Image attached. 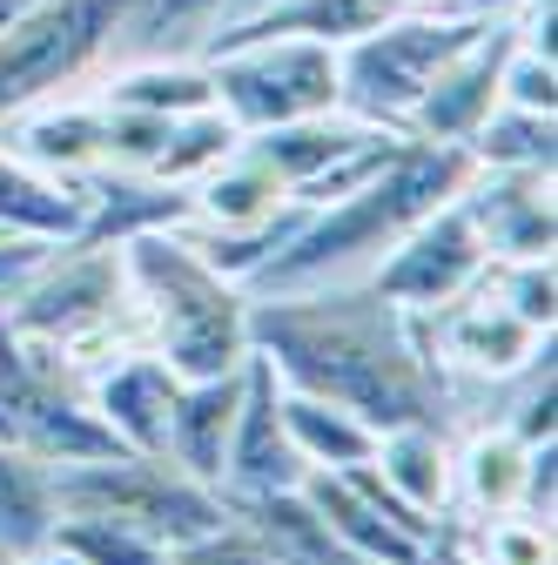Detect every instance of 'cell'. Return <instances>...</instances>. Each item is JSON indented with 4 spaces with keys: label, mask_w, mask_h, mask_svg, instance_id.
Returning <instances> with one entry per match:
<instances>
[{
    "label": "cell",
    "mask_w": 558,
    "mask_h": 565,
    "mask_svg": "<svg viewBox=\"0 0 558 565\" xmlns=\"http://www.w3.org/2000/svg\"><path fill=\"white\" fill-rule=\"evenodd\" d=\"M249 350L276 371L283 391L330 397L343 411H357L371 431L451 417L444 371L431 364V343L417 330V317L384 303L371 282L249 297Z\"/></svg>",
    "instance_id": "obj_1"
},
{
    "label": "cell",
    "mask_w": 558,
    "mask_h": 565,
    "mask_svg": "<svg viewBox=\"0 0 558 565\" xmlns=\"http://www.w3.org/2000/svg\"><path fill=\"white\" fill-rule=\"evenodd\" d=\"M471 175V156L458 141H410L404 149L351 182L330 202H310L303 230L276 249L256 276H249V297H297V290H330V282H364L417 223L444 209Z\"/></svg>",
    "instance_id": "obj_2"
},
{
    "label": "cell",
    "mask_w": 558,
    "mask_h": 565,
    "mask_svg": "<svg viewBox=\"0 0 558 565\" xmlns=\"http://www.w3.org/2000/svg\"><path fill=\"white\" fill-rule=\"evenodd\" d=\"M0 317L21 337L47 343L61 364H75L82 377L108 371L128 350H149L142 317L128 297V263L121 243L95 236H61L47 243L41 263H28L8 290H0Z\"/></svg>",
    "instance_id": "obj_3"
},
{
    "label": "cell",
    "mask_w": 558,
    "mask_h": 565,
    "mask_svg": "<svg viewBox=\"0 0 558 565\" xmlns=\"http://www.w3.org/2000/svg\"><path fill=\"white\" fill-rule=\"evenodd\" d=\"M128 297L142 317L149 350L175 377H223L249 358V290L236 276L208 269L182 230H142L121 243Z\"/></svg>",
    "instance_id": "obj_4"
},
{
    "label": "cell",
    "mask_w": 558,
    "mask_h": 565,
    "mask_svg": "<svg viewBox=\"0 0 558 565\" xmlns=\"http://www.w3.org/2000/svg\"><path fill=\"white\" fill-rule=\"evenodd\" d=\"M135 0H47L28 21L0 28V128L95 88L121 61Z\"/></svg>",
    "instance_id": "obj_5"
},
{
    "label": "cell",
    "mask_w": 558,
    "mask_h": 565,
    "mask_svg": "<svg viewBox=\"0 0 558 565\" xmlns=\"http://www.w3.org/2000/svg\"><path fill=\"white\" fill-rule=\"evenodd\" d=\"M484 28V14H458V8H397L377 28L351 34L336 47V108L357 115L371 128L404 135L417 95L431 88V75Z\"/></svg>",
    "instance_id": "obj_6"
},
{
    "label": "cell",
    "mask_w": 558,
    "mask_h": 565,
    "mask_svg": "<svg viewBox=\"0 0 558 565\" xmlns=\"http://www.w3.org/2000/svg\"><path fill=\"white\" fill-rule=\"evenodd\" d=\"M54 499H61V519H108L155 545H182L229 519L223 491L189 478L162 451H108L82 465H54Z\"/></svg>",
    "instance_id": "obj_7"
},
{
    "label": "cell",
    "mask_w": 558,
    "mask_h": 565,
    "mask_svg": "<svg viewBox=\"0 0 558 565\" xmlns=\"http://www.w3.org/2000/svg\"><path fill=\"white\" fill-rule=\"evenodd\" d=\"M0 438L34 451L41 465H82L121 451L88 404V377L61 364L47 343L21 337L8 317H0Z\"/></svg>",
    "instance_id": "obj_8"
},
{
    "label": "cell",
    "mask_w": 558,
    "mask_h": 565,
    "mask_svg": "<svg viewBox=\"0 0 558 565\" xmlns=\"http://www.w3.org/2000/svg\"><path fill=\"white\" fill-rule=\"evenodd\" d=\"M208 67L216 108L236 121V135L256 128H283L303 115L336 108V47L330 41H297V34H269V41H229L195 54Z\"/></svg>",
    "instance_id": "obj_9"
},
{
    "label": "cell",
    "mask_w": 558,
    "mask_h": 565,
    "mask_svg": "<svg viewBox=\"0 0 558 565\" xmlns=\"http://www.w3.org/2000/svg\"><path fill=\"white\" fill-rule=\"evenodd\" d=\"M243 149H249L276 182H283L297 202H330V195H343L351 182L377 175V169L404 149V135L371 128V121L343 115V108H323V115H303V121H283V128L243 135Z\"/></svg>",
    "instance_id": "obj_10"
},
{
    "label": "cell",
    "mask_w": 558,
    "mask_h": 565,
    "mask_svg": "<svg viewBox=\"0 0 558 565\" xmlns=\"http://www.w3.org/2000/svg\"><path fill=\"white\" fill-rule=\"evenodd\" d=\"M484 269H492V249L477 243V230H471V216L458 209V195L444 202V209H431L425 223H417L364 282L384 297V303H397L404 317H431V310H444V303H458L464 290H477L484 282Z\"/></svg>",
    "instance_id": "obj_11"
},
{
    "label": "cell",
    "mask_w": 558,
    "mask_h": 565,
    "mask_svg": "<svg viewBox=\"0 0 558 565\" xmlns=\"http://www.w3.org/2000/svg\"><path fill=\"white\" fill-rule=\"evenodd\" d=\"M512 41H518V21H512V8H498V14H484V28L438 67L431 75V88L417 95V108H410V121H404V135L410 141H464L477 135V121L498 108V75H505V54H512Z\"/></svg>",
    "instance_id": "obj_12"
},
{
    "label": "cell",
    "mask_w": 558,
    "mask_h": 565,
    "mask_svg": "<svg viewBox=\"0 0 558 565\" xmlns=\"http://www.w3.org/2000/svg\"><path fill=\"white\" fill-rule=\"evenodd\" d=\"M310 471L290 445V424H283V384L276 371L249 350L243 364V404L229 424V451H223V499H262V491H297Z\"/></svg>",
    "instance_id": "obj_13"
},
{
    "label": "cell",
    "mask_w": 558,
    "mask_h": 565,
    "mask_svg": "<svg viewBox=\"0 0 558 565\" xmlns=\"http://www.w3.org/2000/svg\"><path fill=\"white\" fill-rule=\"evenodd\" d=\"M558 169H471L458 189V209L471 216L477 243L492 249V263L518 256H551L558 243Z\"/></svg>",
    "instance_id": "obj_14"
},
{
    "label": "cell",
    "mask_w": 558,
    "mask_h": 565,
    "mask_svg": "<svg viewBox=\"0 0 558 565\" xmlns=\"http://www.w3.org/2000/svg\"><path fill=\"white\" fill-rule=\"evenodd\" d=\"M175 384L182 377L155 358V350H128V358H115L108 371L88 377V404H95V417L108 424V438L121 451H162Z\"/></svg>",
    "instance_id": "obj_15"
},
{
    "label": "cell",
    "mask_w": 558,
    "mask_h": 565,
    "mask_svg": "<svg viewBox=\"0 0 558 565\" xmlns=\"http://www.w3.org/2000/svg\"><path fill=\"white\" fill-rule=\"evenodd\" d=\"M249 364V358H243ZM243 404V371L223 377H182L175 404H169V431H162V458L182 465L202 484H223V451H229V424Z\"/></svg>",
    "instance_id": "obj_16"
},
{
    "label": "cell",
    "mask_w": 558,
    "mask_h": 565,
    "mask_svg": "<svg viewBox=\"0 0 558 565\" xmlns=\"http://www.w3.org/2000/svg\"><path fill=\"white\" fill-rule=\"evenodd\" d=\"M532 445L512 438L505 424H464L451 451V519H498L518 512Z\"/></svg>",
    "instance_id": "obj_17"
},
{
    "label": "cell",
    "mask_w": 558,
    "mask_h": 565,
    "mask_svg": "<svg viewBox=\"0 0 558 565\" xmlns=\"http://www.w3.org/2000/svg\"><path fill=\"white\" fill-rule=\"evenodd\" d=\"M451 451H458V438L425 417V424H390V431H377V451L364 465L410 512L451 519Z\"/></svg>",
    "instance_id": "obj_18"
},
{
    "label": "cell",
    "mask_w": 558,
    "mask_h": 565,
    "mask_svg": "<svg viewBox=\"0 0 558 565\" xmlns=\"http://www.w3.org/2000/svg\"><path fill=\"white\" fill-rule=\"evenodd\" d=\"M303 499L323 512V525L351 545L364 565H410L417 552H425V539L404 532V525H390L343 471H310V478H303Z\"/></svg>",
    "instance_id": "obj_19"
},
{
    "label": "cell",
    "mask_w": 558,
    "mask_h": 565,
    "mask_svg": "<svg viewBox=\"0 0 558 565\" xmlns=\"http://www.w3.org/2000/svg\"><path fill=\"white\" fill-rule=\"evenodd\" d=\"M82 189H67L54 175H41L34 162H21L8 141H0V236H41L61 243L82 230Z\"/></svg>",
    "instance_id": "obj_20"
},
{
    "label": "cell",
    "mask_w": 558,
    "mask_h": 565,
    "mask_svg": "<svg viewBox=\"0 0 558 565\" xmlns=\"http://www.w3.org/2000/svg\"><path fill=\"white\" fill-rule=\"evenodd\" d=\"M189 202H195V216H189V223H208V230H249V223L276 216V209L290 202V189L276 182V175L243 149V141H236V149L189 189Z\"/></svg>",
    "instance_id": "obj_21"
},
{
    "label": "cell",
    "mask_w": 558,
    "mask_h": 565,
    "mask_svg": "<svg viewBox=\"0 0 558 565\" xmlns=\"http://www.w3.org/2000/svg\"><path fill=\"white\" fill-rule=\"evenodd\" d=\"M61 525V499H54V465H41L34 451L0 438V558L8 552H41Z\"/></svg>",
    "instance_id": "obj_22"
},
{
    "label": "cell",
    "mask_w": 558,
    "mask_h": 565,
    "mask_svg": "<svg viewBox=\"0 0 558 565\" xmlns=\"http://www.w3.org/2000/svg\"><path fill=\"white\" fill-rule=\"evenodd\" d=\"M283 424H290V445H297L303 471H351L377 451V431L357 411L310 397V391H283Z\"/></svg>",
    "instance_id": "obj_23"
},
{
    "label": "cell",
    "mask_w": 558,
    "mask_h": 565,
    "mask_svg": "<svg viewBox=\"0 0 558 565\" xmlns=\"http://www.w3.org/2000/svg\"><path fill=\"white\" fill-rule=\"evenodd\" d=\"M471 169H558V115L538 108H492L464 141Z\"/></svg>",
    "instance_id": "obj_24"
},
{
    "label": "cell",
    "mask_w": 558,
    "mask_h": 565,
    "mask_svg": "<svg viewBox=\"0 0 558 565\" xmlns=\"http://www.w3.org/2000/svg\"><path fill=\"white\" fill-rule=\"evenodd\" d=\"M236 121L223 108H195L182 121H169V141H162V156L149 162V182H169V189H195L208 169H216L229 149H236Z\"/></svg>",
    "instance_id": "obj_25"
},
{
    "label": "cell",
    "mask_w": 558,
    "mask_h": 565,
    "mask_svg": "<svg viewBox=\"0 0 558 565\" xmlns=\"http://www.w3.org/2000/svg\"><path fill=\"white\" fill-rule=\"evenodd\" d=\"M464 545L477 565H558L551 525L532 512H498V519H458Z\"/></svg>",
    "instance_id": "obj_26"
},
{
    "label": "cell",
    "mask_w": 558,
    "mask_h": 565,
    "mask_svg": "<svg viewBox=\"0 0 558 565\" xmlns=\"http://www.w3.org/2000/svg\"><path fill=\"white\" fill-rule=\"evenodd\" d=\"M47 545H61L75 565H162V552H169V545L128 532V525H108V519H61Z\"/></svg>",
    "instance_id": "obj_27"
},
{
    "label": "cell",
    "mask_w": 558,
    "mask_h": 565,
    "mask_svg": "<svg viewBox=\"0 0 558 565\" xmlns=\"http://www.w3.org/2000/svg\"><path fill=\"white\" fill-rule=\"evenodd\" d=\"M484 282L498 290V303L512 317H525L532 330H558V269L551 256H518V263H492Z\"/></svg>",
    "instance_id": "obj_28"
},
{
    "label": "cell",
    "mask_w": 558,
    "mask_h": 565,
    "mask_svg": "<svg viewBox=\"0 0 558 565\" xmlns=\"http://www.w3.org/2000/svg\"><path fill=\"white\" fill-rule=\"evenodd\" d=\"M498 102L505 108H538V115H558V61L532 54L512 41L505 54V75H498Z\"/></svg>",
    "instance_id": "obj_29"
},
{
    "label": "cell",
    "mask_w": 558,
    "mask_h": 565,
    "mask_svg": "<svg viewBox=\"0 0 558 565\" xmlns=\"http://www.w3.org/2000/svg\"><path fill=\"white\" fill-rule=\"evenodd\" d=\"M162 565H276L236 519H223V525H208V532H195V539H182V545H169L162 552Z\"/></svg>",
    "instance_id": "obj_30"
},
{
    "label": "cell",
    "mask_w": 558,
    "mask_h": 565,
    "mask_svg": "<svg viewBox=\"0 0 558 565\" xmlns=\"http://www.w3.org/2000/svg\"><path fill=\"white\" fill-rule=\"evenodd\" d=\"M518 512H532V519H558V438H545V445H532V458H525V491H518Z\"/></svg>",
    "instance_id": "obj_31"
},
{
    "label": "cell",
    "mask_w": 558,
    "mask_h": 565,
    "mask_svg": "<svg viewBox=\"0 0 558 565\" xmlns=\"http://www.w3.org/2000/svg\"><path fill=\"white\" fill-rule=\"evenodd\" d=\"M410 565H477L471 558V545H464V532H458V519H444L431 539H425V552H417Z\"/></svg>",
    "instance_id": "obj_32"
},
{
    "label": "cell",
    "mask_w": 558,
    "mask_h": 565,
    "mask_svg": "<svg viewBox=\"0 0 558 565\" xmlns=\"http://www.w3.org/2000/svg\"><path fill=\"white\" fill-rule=\"evenodd\" d=\"M41 256H47L41 236H0V290H8V282H14L28 263H41Z\"/></svg>",
    "instance_id": "obj_33"
},
{
    "label": "cell",
    "mask_w": 558,
    "mask_h": 565,
    "mask_svg": "<svg viewBox=\"0 0 558 565\" xmlns=\"http://www.w3.org/2000/svg\"><path fill=\"white\" fill-rule=\"evenodd\" d=\"M0 565H75V558H67L61 545H41V552H8Z\"/></svg>",
    "instance_id": "obj_34"
},
{
    "label": "cell",
    "mask_w": 558,
    "mask_h": 565,
    "mask_svg": "<svg viewBox=\"0 0 558 565\" xmlns=\"http://www.w3.org/2000/svg\"><path fill=\"white\" fill-rule=\"evenodd\" d=\"M34 8H47V0H0V28H14V21H28Z\"/></svg>",
    "instance_id": "obj_35"
}]
</instances>
